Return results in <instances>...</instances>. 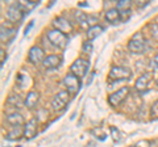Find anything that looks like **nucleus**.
Segmentation results:
<instances>
[{"mask_svg": "<svg viewBox=\"0 0 158 147\" xmlns=\"http://www.w3.org/2000/svg\"><path fill=\"white\" fill-rule=\"evenodd\" d=\"M120 13H121V21H127L131 17V9H128V11H120Z\"/></svg>", "mask_w": 158, "mask_h": 147, "instance_id": "obj_27", "label": "nucleus"}, {"mask_svg": "<svg viewBox=\"0 0 158 147\" xmlns=\"http://www.w3.org/2000/svg\"><path fill=\"white\" fill-rule=\"evenodd\" d=\"M23 17H24V11L21 9V7L19 6V3L17 4H12L11 7H8V9H7V18L9 21L19 22V21L23 20Z\"/></svg>", "mask_w": 158, "mask_h": 147, "instance_id": "obj_9", "label": "nucleus"}, {"mask_svg": "<svg viewBox=\"0 0 158 147\" xmlns=\"http://www.w3.org/2000/svg\"><path fill=\"white\" fill-rule=\"evenodd\" d=\"M132 75V71L128 67L124 66H113L110 71V79L111 80H127Z\"/></svg>", "mask_w": 158, "mask_h": 147, "instance_id": "obj_4", "label": "nucleus"}, {"mask_svg": "<svg viewBox=\"0 0 158 147\" xmlns=\"http://www.w3.org/2000/svg\"><path fill=\"white\" fill-rule=\"evenodd\" d=\"M48 38L54 46L58 47V49H62V50L67 46V43H69V37L65 33L57 30V29L49 30L48 32Z\"/></svg>", "mask_w": 158, "mask_h": 147, "instance_id": "obj_2", "label": "nucleus"}, {"mask_svg": "<svg viewBox=\"0 0 158 147\" xmlns=\"http://www.w3.org/2000/svg\"><path fill=\"white\" fill-rule=\"evenodd\" d=\"M33 22H34V21H31V24H29V26H28V28H27V29H25V34H27V33H28V32H29V29H31V28H32V26H33Z\"/></svg>", "mask_w": 158, "mask_h": 147, "instance_id": "obj_31", "label": "nucleus"}, {"mask_svg": "<svg viewBox=\"0 0 158 147\" xmlns=\"http://www.w3.org/2000/svg\"><path fill=\"white\" fill-rule=\"evenodd\" d=\"M157 84H158V77H157Z\"/></svg>", "mask_w": 158, "mask_h": 147, "instance_id": "obj_32", "label": "nucleus"}, {"mask_svg": "<svg viewBox=\"0 0 158 147\" xmlns=\"http://www.w3.org/2000/svg\"><path fill=\"white\" fill-rule=\"evenodd\" d=\"M0 54H2V61H0V63H2V66H3L4 59L7 58V54H6V51H4V49H2V50H0Z\"/></svg>", "mask_w": 158, "mask_h": 147, "instance_id": "obj_30", "label": "nucleus"}, {"mask_svg": "<svg viewBox=\"0 0 158 147\" xmlns=\"http://www.w3.org/2000/svg\"><path fill=\"white\" fill-rule=\"evenodd\" d=\"M37 125L38 122L36 118H32L31 121H28L25 125H24V138L25 139H32L34 138V135L37 134Z\"/></svg>", "mask_w": 158, "mask_h": 147, "instance_id": "obj_11", "label": "nucleus"}, {"mask_svg": "<svg viewBox=\"0 0 158 147\" xmlns=\"http://www.w3.org/2000/svg\"><path fill=\"white\" fill-rule=\"evenodd\" d=\"M0 30H2V41L4 42H8V41H11L12 38L15 37V33H16V29H13V28H8V26H4L2 25V28H0Z\"/></svg>", "mask_w": 158, "mask_h": 147, "instance_id": "obj_17", "label": "nucleus"}, {"mask_svg": "<svg viewBox=\"0 0 158 147\" xmlns=\"http://www.w3.org/2000/svg\"><path fill=\"white\" fill-rule=\"evenodd\" d=\"M61 63H62V58L61 57H58V55H48L45 58V61H44V67L48 68V70H53V68H57L61 66Z\"/></svg>", "mask_w": 158, "mask_h": 147, "instance_id": "obj_12", "label": "nucleus"}, {"mask_svg": "<svg viewBox=\"0 0 158 147\" xmlns=\"http://www.w3.org/2000/svg\"><path fill=\"white\" fill-rule=\"evenodd\" d=\"M45 51L40 46H32L31 50L28 53V59L31 61L33 65H38V63H44L45 61Z\"/></svg>", "mask_w": 158, "mask_h": 147, "instance_id": "obj_8", "label": "nucleus"}, {"mask_svg": "<svg viewBox=\"0 0 158 147\" xmlns=\"http://www.w3.org/2000/svg\"><path fill=\"white\" fill-rule=\"evenodd\" d=\"M150 29H152V36L154 40L158 41V24L157 22H153L150 25Z\"/></svg>", "mask_w": 158, "mask_h": 147, "instance_id": "obj_24", "label": "nucleus"}, {"mask_svg": "<svg viewBox=\"0 0 158 147\" xmlns=\"http://www.w3.org/2000/svg\"><path fill=\"white\" fill-rule=\"evenodd\" d=\"M149 81H150V74H142L135 83V88L138 92H144L148 89L149 87Z\"/></svg>", "mask_w": 158, "mask_h": 147, "instance_id": "obj_13", "label": "nucleus"}, {"mask_svg": "<svg viewBox=\"0 0 158 147\" xmlns=\"http://www.w3.org/2000/svg\"><path fill=\"white\" fill-rule=\"evenodd\" d=\"M128 95H129V88H128V87H123V88H120V89H117L116 92H113V93L110 96L108 101H110V104L113 108H117V106H120L123 102L127 100Z\"/></svg>", "mask_w": 158, "mask_h": 147, "instance_id": "obj_5", "label": "nucleus"}, {"mask_svg": "<svg viewBox=\"0 0 158 147\" xmlns=\"http://www.w3.org/2000/svg\"><path fill=\"white\" fill-rule=\"evenodd\" d=\"M103 32H104V28H102L100 25L90 26V29L87 30V38L90 41H92V40H95V38H98Z\"/></svg>", "mask_w": 158, "mask_h": 147, "instance_id": "obj_18", "label": "nucleus"}, {"mask_svg": "<svg viewBox=\"0 0 158 147\" xmlns=\"http://www.w3.org/2000/svg\"><path fill=\"white\" fill-rule=\"evenodd\" d=\"M70 95L71 93L69 91H61V92H58V93L54 96L53 101H52L53 109L56 110V112H59V110L65 109V106L67 105L69 100H70Z\"/></svg>", "mask_w": 158, "mask_h": 147, "instance_id": "obj_3", "label": "nucleus"}, {"mask_svg": "<svg viewBox=\"0 0 158 147\" xmlns=\"http://www.w3.org/2000/svg\"><path fill=\"white\" fill-rule=\"evenodd\" d=\"M21 135H24V127H21V126H13V129L8 133L7 138L8 139H17Z\"/></svg>", "mask_w": 158, "mask_h": 147, "instance_id": "obj_19", "label": "nucleus"}, {"mask_svg": "<svg viewBox=\"0 0 158 147\" xmlns=\"http://www.w3.org/2000/svg\"><path fill=\"white\" fill-rule=\"evenodd\" d=\"M88 67H90V62L87 59H83V58H79V59H77L71 65L70 71H71V74H74V75L81 79V77H83L87 74Z\"/></svg>", "mask_w": 158, "mask_h": 147, "instance_id": "obj_6", "label": "nucleus"}, {"mask_svg": "<svg viewBox=\"0 0 158 147\" xmlns=\"http://www.w3.org/2000/svg\"><path fill=\"white\" fill-rule=\"evenodd\" d=\"M152 68L153 71H158V54L152 59Z\"/></svg>", "mask_w": 158, "mask_h": 147, "instance_id": "obj_28", "label": "nucleus"}, {"mask_svg": "<svg viewBox=\"0 0 158 147\" xmlns=\"http://www.w3.org/2000/svg\"><path fill=\"white\" fill-rule=\"evenodd\" d=\"M110 131H111V138L113 139V142H115V143H118V142L121 141V137H123L121 131L118 130L117 127H115V126H111Z\"/></svg>", "mask_w": 158, "mask_h": 147, "instance_id": "obj_22", "label": "nucleus"}, {"mask_svg": "<svg viewBox=\"0 0 158 147\" xmlns=\"http://www.w3.org/2000/svg\"><path fill=\"white\" fill-rule=\"evenodd\" d=\"M38 99H40L38 92H36V91H31V92H29V93L27 95V99H25V106H27V108H29V109H32V108H34V106L37 105Z\"/></svg>", "mask_w": 158, "mask_h": 147, "instance_id": "obj_15", "label": "nucleus"}, {"mask_svg": "<svg viewBox=\"0 0 158 147\" xmlns=\"http://www.w3.org/2000/svg\"><path fill=\"white\" fill-rule=\"evenodd\" d=\"M63 84L66 85L67 88V91L70 92L71 95H75L78 93V91L81 89V85H82V83H81V79H79L78 76H75L74 74H67V75L65 76V79H63Z\"/></svg>", "mask_w": 158, "mask_h": 147, "instance_id": "obj_7", "label": "nucleus"}, {"mask_svg": "<svg viewBox=\"0 0 158 147\" xmlns=\"http://www.w3.org/2000/svg\"><path fill=\"white\" fill-rule=\"evenodd\" d=\"M150 114L153 118H158V100L152 105V109H150Z\"/></svg>", "mask_w": 158, "mask_h": 147, "instance_id": "obj_25", "label": "nucleus"}, {"mask_svg": "<svg viewBox=\"0 0 158 147\" xmlns=\"http://www.w3.org/2000/svg\"><path fill=\"white\" fill-rule=\"evenodd\" d=\"M128 49H129V51H132L133 54H141L145 51L146 40H145V37L142 36V33L138 32L131 38L129 42H128Z\"/></svg>", "mask_w": 158, "mask_h": 147, "instance_id": "obj_1", "label": "nucleus"}, {"mask_svg": "<svg viewBox=\"0 0 158 147\" xmlns=\"http://www.w3.org/2000/svg\"><path fill=\"white\" fill-rule=\"evenodd\" d=\"M75 20L78 21V24L81 25L82 28H86L88 25V16L86 13H83L81 11L75 12Z\"/></svg>", "mask_w": 158, "mask_h": 147, "instance_id": "obj_20", "label": "nucleus"}, {"mask_svg": "<svg viewBox=\"0 0 158 147\" xmlns=\"http://www.w3.org/2000/svg\"><path fill=\"white\" fill-rule=\"evenodd\" d=\"M19 6L21 7V9L24 12H29V11H32L33 8H36L38 6V2H24V0H21V2L19 3Z\"/></svg>", "mask_w": 158, "mask_h": 147, "instance_id": "obj_21", "label": "nucleus"}, {"mask_svg": "<svg viewBox=\"0 0 158 147\" xmlns=\"http://www.w3.org/2000/svg\"><path fill=\"white\" fill-rule=\"evenodd\" d=\"M8 102H15V104L20 105V97H19V96H11V97L8 99Z\"/></svg>", "mask_w": 158, "mask_h": 147, "instance_id": "obj_29", "label": "nucleus"}, {"mask_svg": "<svg viewBox=\"0 0 158 147\" xmlns=\"http://www.w3.org/2000/svg\"><path fill=\"white\" fill-rule=\"evenodd\" d=\"M7 122L8 124H11L12 126H21L24 124V117L20 113L13 112V113L7 116Z\"/></svg>", "mask_w": 158, "mask_h": 147, "instance_id": "obj_16", "label": "nucleus"}, {"mask_svg": "<svg viewBox=\"0 0 158 147\" xmlns=\"http://www.w3.org/2000/svg\"><path fill=\"white\" fill-rule=\"evenodd\" d=\"M132 7V2L129 0H121V2H117L116 4V8L118 11H128V9H131Z\"/></svg>", "mask_w": 158, "mask_h": 147, "instance_id": "obj_23", "label": "nucleus"}, {"mask_svg": "<svg viewBox=\"0 0 158 147\" xmlns=\"http://www.w3.org/2000/svg\"><path fill=\"white\" fill-rule=\"evenodd\" d=\"M133 147H135V146H133Z\"/></svg>", "mask_w": 158, "mask_h": 147, "instance_id": "obj_33", "label": "nucleus"}, {"mask_svg": "<svg viewBox=\"0 0 158 147\" xmlns=\"http://www.w3.org/2000/svg\"><path fill=\"white\" fill-rule=\"evenodd\" d=\"M53 25H54V28H56L57 30L65 33L66 36H67L69 33H71V30H73L71 22L69 21V20H66V18H63V17H57V18H54Z\"/></svg>", "mask_w": 158, "mask_h": 147, "instance_id": "obj_10", "label": "nucleus"}, {"mask_svg": "<svg viewBox=\"0 0 158 147\" xmlns=\"http://www.w3.org/2000/svg\"><path fill=\"white\" fill-rule=\"evenodd\" d=\"M106 20L108 22L113 24V25H116V24H118V22H121V13H120V11H118L117 8L108 9V11L106 12Z\"/></svg>", "mask_w": 158, "mask_h": 147, "instance_id": "obj_14", "label": "nucleus"}, {"mask_svg": "<svg viewBox=\"0 0 158 147\" xmlns=\"http://www.w3.org/2000/svg\"><path fill=\"white\" fill-rule=\"evenodd\" d=\"M82 50L87 53V54H90L92 51V45H91V42H85L83 43V47H82Z\"/></svg>", "mask_w": 158, "mask_h": 147, "instance_id": "obj_26", "label": "nucleus"}]
</instances>
